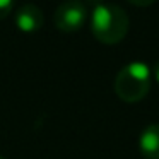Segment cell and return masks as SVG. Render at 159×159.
Listing matches in <instances>:
<instances>
[{
    "label": "cell",
    "instance_id": "obj_1",
    "mask_svg": "<svg viewBox=\"0 0 159 159\" xmlns=\"http://www.w3.org/2000/svg\"><path fill=\"white\" fill-rule=\"evenodd\" d=\"M128 16L120 5L98 2L91 11V31L98 41L116 45L128 33Z\"/></svg>",
    "mask_w": 159,
    "mask_h": 159
},
{
    "label": "cell",
    "instance_id": "obj_2",
    "mask_svg": "<svg viewBox=\"0 0 159 159\" xmlns=\"http://www.w3.org/2000/svg\"><path fill=\"white\" fill-rule=\"evenodd\" d=\"M152 74L145 62L134 60L120 69L115 79V93L125 103H137L147 96Z\"/></svg>",
    "mask_w": 159,
    "mask_h": 159
},
{
    "label": "cell",
    "instance_id": "obj_3",
    "mask_svg": "<svg viewBox=\"0 0 159 159\" xmlns=\"http://www.w3.org/2000/svg\"><path fill=\"white\" fill-rule=\"evenodd\" d=\"M87 19V7L79 0H69L57 7L53 14L55 26L63 33H75L84 26Z\"/></svg>",
    "mask_w": 159,
    "mask_h": 159
},
{
    "label": "cell",
    "instance_id": "obj_4",
    "mask_svg": "<svg viewBox=\"0 0 159 159\" xmlns=\"http://www.w3.org/2000/svg\"><path fill=\"white\" fill-rule=\"evenodd\" d=\"M16 26L19 28V31L22 33H36L43 28L45 22V16L43 11L34 4H24L16 11L14 14Z\"/></svg>",
    "mask_w": 159,
    "mask_h": 159
},
{
    "label": "cell",
    "instance_id": "obj_5",
    "mask_svg": "<svg viewBox=\"0 0 159 159\" xmlns=\"http://www.w3.org/2000/svg\"><path fill=\"white\" fill-rule=\"evenodd\" d=\"M139 151L145 159H159V123H149L140 132Z\"/></svg>",
    "mask_w": 159,
    "mask_h": 159
},
{
    "label": "cell",
    "instance_id": "obj_6",
    "mask_svg": "<svg viewBox=\"0 0 159 159\" xmlns=\"http://www.w3.org/2000/svg\"><path fill=\"white\" fill-rule=\"evenodd\" d=\"M14 11V2L12 0H0V19H5Z\"/></svg>",
    "mask_w": 159,
    "mask_h": 159
},
{
    "label": "cell",
    "instance_id": "obj_7",
    "mask_svg": "<svg viewBox=\"0 0 159 159\" xmlns=\"http://www.w3.org/2000/svg\"><path fill=\"white\" fill-rule=\"evenodd\" d=\"M151 74H152V77H154V80L159 84V60L154 63V65H152V69H151Z\"/></svg>",
    "mask_w": 159,
    "mask_h": 159
},
{
    "label": "cell",
    "instance_id": "obj_8",
    "mask_svg": "<svg viewBox=\"0 0 159 159\" xmlns=\"http://www.w3.org/2000/svg\"><path fill=\"white\" fill-rule=\"evenodd\" d=\"M132 4L134 5H152V0H147V2H135V0H132Z\"/></svg>",
    "mask_w": 159,
    "mask_h": 159
},
{
    "label": "cell",
    "instance_id": "obj_9",
    "mask_svg": "<svg viewBox=\"0 0 159 159\" xmlns=\"http://www.w3.org/2000/svg\"><path fill=\"white\" fill-rule=\"evenodd\" d=\"M0 159H7V157H4V156H0Z\"/></svg>",
    "mask_w": 159,
    "mask_h": 159
}]
</instances>
